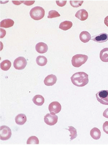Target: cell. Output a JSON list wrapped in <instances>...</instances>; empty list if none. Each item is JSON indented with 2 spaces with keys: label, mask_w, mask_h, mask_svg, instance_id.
<instances>
[{
  "label": "cell",
  "mask_w": 108,
  "mask_h": 145,
  "mask_svg": "<svg viewBox=\"0 0 108 145\" xmlns=\"http://www.w3.org/2000/svg\"><path fill=\"white\" fill-rule=\"evenodd\" d=\"M36 51L40 54L46 53L48 50V46L46 43L43 42H39L36 46Z\"/></svg>",
  "instance_id": "obj_11"
},
{
  "label": "cell",
  "mask_w": 108,
  "mask_h": 145,
  "mask_svg": "<svg viewBox=\"0 0 108 145\" xmlns=\"http://www.w3.org/2000/svg\"><path fill=\"white\" fill-rule=\"evenodd\" d=\"M36 62L38 65L40 66H44L47 63V59L44 56H39L37 57Z\"/></svg>",
  "instance_id": "obj_20"
},
{
  "label": "cell",
  "mask_w": 108,
  "mask_h": 145,
  "mask_svg": "<svg viewBox=\"0 0 108 145\" xmlns=\"http://www.w3.org/2000/svg\"><path fill=\"white\" fill-rule=\"evenodd\" d=\"M83 1H70L71 5L73 7H78L81 6L83 3Z\"/></svg>",
  "instance_id": "obj_25"
},
{
  "label": "cell",
  "mask_w": 108,
  "mask_h": 145,
  "mask_svg": "<svg viewBox=\"0 0 108 145\" xmlns=\"http://www.w3.org/2000/svg\"><path fill=\"white\" fill-rule=\"evenodd\" d=\"M27 143V144H38L39 140L36 137L31 136L28 138Z\"/></svg>",
  "instance_id": "obj_23"
},
{
  "label": "cell",
  "mask_w": 108,
  "mask_h": 145,
  "mask_svg": "<svg viewBox=\"0 0 108 145\" xmlns=\"http://www.w3.org/2000/svg\"><path fill=\"white\" fill-rule=\"evenodd\" d=\"M75 16L82 21H83L87 19L88 13L84 9H80L76 12Z\"/></svg>",
  "instance_id": "obj_12"
},
{
  "label": "cell",
  "mask_w": 108,
  "mask_h": 145,
  "mask_svg": "<svg viewBox=\"0 0 108 145\" xmlns=\"http://www.w3.org/2000/svg\"><path fill=\"white\" fill-rule=\"evenodd\" d=\"M17 124L20 125H24L27 120V116L24 114H19L16 116L15 119Z\"/></svg>",
  "instance_id": "obj_13"
},
{
  "label": "cell",
  "mask_w": 108,
  "mask_h": 145,
  "mask_svg": "<svg viewBox=\"0 0 108 145\" xmlns=\"http://www.w3.org/2000/svg\"><path fill=\"white\" fill-rule=\"evenodd\" d=\"M88 59L87 56L83 54H77L72 57V65L75 67H79L85 64Z\"/></svg>",
  "instance_id": "obj_3"
},
{
  "label": "cell",
  "mask_w": 108,
  "mask_h": 145,
  "mask_svg": "<svg viewBox=\"0 0 108 145\" xmlns=\"http://www.w3.org/2000/svg\"><path fill=\"white\" fill-rule=\"evenodd\" d=\"M13 3L15 5H21V3H23V1H12Z\"/></svg>",
  "instance_id": "obj_31"
},
{
  "label": "cell",
  "mask_w": 108,
  "mask_h": 145,
  "mask_svg": "<svg viewBox=\"0 0 108 145\" xmlns=\"http://www.w3.org/2000/svg\"><path fill=\"white\" fill-rule=\"evenodd\" d=\"M91 40L100 43L105 42L108 40V35L106 33H101L99 35L92 37Z\"/></svg>",
  "instance_id": "obj_9"
},
{
  "label": "cell",
  "mask_w": 108,
  "mask_h": 145,
  "mask_svg": "<svg viewBox=\"0 0 108 145\" xmlns=\"http://www.w3.org/2000/svg\"><path fill=\"white\" fill-rule=\"evenodd\" d=\"M32 101L35 105L38 106H42L45 102V99L43 97L39 95H35L32 98Z\"/></svg>",
  "instance_id": "obj_14"
},
{
  "label": "cell",
  "mask_w": 108,
  "mask_h": 145,
  "mask_svg": "<svg viewBox=\"0 0 108 145\" xmlns=\"http://www.w3.org/2000/svg\"><path fill=\"white\" fill-rule=\"evenodd\" d=\"M103 130L106 134L108 135V121H105L103 125Z\"/></svg>",
  "instance_id": "obj_26"
},
{
  "label": "cell",
  "mask_w": 108,
  "mask_h": 145,
  "mask_svg": "<svg viewBox=\"0 0 108 145\" xmlns=\"http://www.w3.org/2000/svg\"><path fill=\"white\" fill-rule=\"evenodd\" d=\"M11 66V63L8 60L3 61L1 63V68L4 71H7L10 69Z\"/></svg>",
  "instance_id": "obj_21"
},
{
  "label": "cell",
  "mask_w": 108,
  "mask_h": 145,
  "mask_svg": "<svg viewBox=\"0 0 108 145\" xmlns=\"http://www.w3.org/2000/svg\"><path fill=\"white\" fill-rule=\"evenodd\" d=\"M27 64V62L25 57L20 56L15 60L13 62V67L17 70H22L25 68Z\"/></svg>",
  "instance_id": "obj_6"
},
{
  "label": "cell",
  "mask_w": 108,
  "mask_h": 145,
  "mask_svg": "<svg viewBox=\"0 0 108 145\" xmlns=\"http://www.w3.org/2000/svg\"><path fill=\"white\" fill-rule=\"evenodd\" d=\"M73 26V23L72 22L69 21H65L61 22L59 25V28L64 31H67L69 29Z\"/></svg>",
  "instance_id": "obj_18"
},
{
  "label": "cell",
  "mask_w": 108,
  "mask_h": 145,
  "mask_svg": "<svg viewBox=\"0 0 108 145\" xmlns=\"http://www.w3.org/2000/svg\"><path fill=\"white\" fill-rule=\"evenodd\" d=\"M71 79L73 84L78 87L84 86L89 82L88 75L83 72H76Z\"/></svg>",
  "instance_id": "obj_1"
},
{
  "label": "cell",
  "mask_w": 108,
  "mask_h": 145,
  "mask_svg": "<svg viewBox=\"0 0 108 145\" xmlns=\"http://www.w3.org/2000/svg\"><path fill=\"white\" fill-rule=\"evenodd\" d=\"M1 140H9L11 137V130L10 127L5 125L1 127Z\"/></svg>",
  "instance_id": "obj_7"
},
{
  "label": "cell",
  "mask_w": 108,
  "mask_h": 145,
  "mask_svg": "<svg viewBox=\"0 0 108 145\" xmlns=\"http://www.w3.org/2000/svg\"><path fill=\"white\" fill-rule=\"evenodd\" d=\"M97 100L100 104L108 105V90L100 91L96 95Z\"/></svg>",
  "instance_id": "obj_4"
},
{
  "label": "cell",
  "mask_w": 108,
  "mask_h": 145,
  "mask_svg": "<svg viewBox=\"0 0 108 145\" xmlns=\"http://www.w3.org/2000/svg\"><path fill=\"white\" fill-rule=\"evenodd\" d=\"M15 24V22L10 19H6L1 22V27L9 28L11 27Z\"/></svg>",
  "instance_id": "obj_17"
},
{
  "label": "cell",
  "mask_w": 108,
  "mask_h": 145,
  "mask_svg": "<svg viewBox=\"0 0 108 145\" xmlns=\"http://www.w3.org/2000/svg\"><path fill=\"white\" fill-rule=\"evenodd\" d=\"M59 16H60V14L57 11L52 10L49 11L48 18L49 19H52V18H56Z\"/></svg>",
  "instance_id": "obj_24"
},
{
  "label": "cell",
  "mask_w": 108,
  "mask_h": 145,
  "mask_svg": "<svg viewBox=\"0 0 108 145\" xmlns=\"http://www.w3.org/2000/svg\"><path fill=\"white\" fill-rule=\"evenodd\" d=\"M30 14L32 19L35 20H39L44 17L45 10L41 7H35L30 11Z\"/></svg>",
  "instance_id": "obj_2"
},
{
  "label": "cell",
  "mask_w": 108,
  "mask_h": 145,
  "mask_svg": "<svg viewBox=\"0 0 108 145\" xmlns=\"http://www.w3.org/2000/svg\"><path fill=\"white\" fill-rule=\"evenodd\" d=\"M80 39L82 42L86 43L91 40V35L87 31H82L80 35Z\"/></svg>",
  "instance_id": "obj_15"
},
{
  "label": "cell",
  "mask_w": 108,
  "mask_h": 145,
  "mask_svg": "<svg viewBox=\"0 0 108 145\" xmlns=\"http://www.w3.org/2000/svg\"><path fill=\"white\" fill-rule=\"evenodd\" d=\"M57 80V79L56 75L53 74L49 75L45 78L44 80V84L48 86H52L56 84Z\"/></svg>",
  "instance_id": "obj_10"
},
{
  "label": "cell",
  "mask_w": 108,
  "mask_h": 145,
  "mask_svg": "<svg viewBox=\"0 0 108 145\" xmlns=\"http://www.w3.org/2000/svg\"><path fill=\"white\" fill-rule=\"evenodd\" d=\"M104 23L107 27H108V16H106L104 20Z\"/></svg>",
  "instance_id": "obj_30"
},
{
  "label": "cell",
  "mask_w": 108,
  "mask_h": 145,
  "mask_svg": "<svg viewBox=\"0 0 108 145\" xmlns=\"http://www.w3.org/2000/svg\"><path fill=\"white\" fill-rule=\"evenodd\" d=\"M58 117L56 115V113L51 112L47 113L44 116V121L47 125L50 126L54 125L58 122Z\"/></svg>",
  "instance_id": "obj_5"
},
{
  "label": "cell",
  "mask_w": 108,
  "mask_h": 145,
  "mask_svg": "<svg viewBox=\"0 0 108 145\" xmlns=\"http://www.w3.org/2000/svg\"><path fill=\"white\" fill-rule=\"evenodd\" d=\"M103 116L104 117L108 119V108L105 110L103 113Z\"/></svg>",
  "instance_id": "obj_29"
},
{
  "label": "cell",
  "mask_w": 108,
  "mask_h": 145,
  "mask_svg": "<svg viewBox=\"0 0 108 145\" xmlns=\"http://www.w3.org/2000/svg\"><path fill=\"white\" fill-rule=\"evenodd\" d=\"M68 127H69V129H68V130L70 131V134H71V135H70V137H71L70 139L71 140H73L75 139L78 136L77 129L72 126H69Z\"/></svg>",
  "instance_id": "obj_22"
},
{
  "label": "cell",
  "mask_w": 108,
  "mask_h": 145,
  "mask_svg": "<svg viewBox=\"0 0 108 145\" xmlns=\"http://www.w3.org/2000/svg\"><path fill=\"white\" fill-rule=\"evenodd\" d=\"M90 135L92 138L95 140H98L101 137V131L97 127H94L90 131Z\"/></svg>",
  "instance_id": "obj_16"
},
{
  "label": "cell",
  "mask_w": 108,
  "mask_h": 145,
  "mask_svg": "<svg viewBox=\"0 0 108 145\" xmlns=\"http://www.w3.org/2000/svg\"><path fill=\"white\" fill-rule=\"evenodd\" d=\"M100 59L104 62H108V48L102 50L100 52Z\"/></svg>",
  "instance_id": "obj_19"
},
{
  "label": "cell",
  "mask_w": 108,
  "mask_h": 145,
  "mask_svg": "<svg viewBox=\"0 0 108 145\" xmlns=\"http://www.w3.org/2000/svg\"><path fill=\"white\" fill-rule=\"evenodd\" d=\"M62 110V106L61 104L58 101H54L52 102L48 106V110L50 113H54L57 114L61 111Z\"/></svg>",
  "instance_id": "obj_8"
},
{
  "label": "cell",
  "mask_w": 108,
  "mask_h": 145,
  "mask_svg": "<svg viewBox=\"0 0 108 145\" xmlns=\"http://www.w3.org/2000/svg\"><path fill=\"white\" fill-rule=\"evenodd\" d=\"M56 3L60 7H63L66 5L67 1H56Z\"/></svg>",
  "instance_id": "obj_27"
},
{
  "label": "cell",
  "mask_w": 108,
  "mask_h": 145,
  "mask_svg": "<svg viewBox=\"0 0 108 145\" xmlns=\"http://www.w3.org/2000/svg\"><path fill=\"white\" fill-rule=\"evenodd\" d=\"M34 2H35V1H23L24 5H33Z\"/></svg>",
  "instance_id": "obj_28"
}]
</instances>
